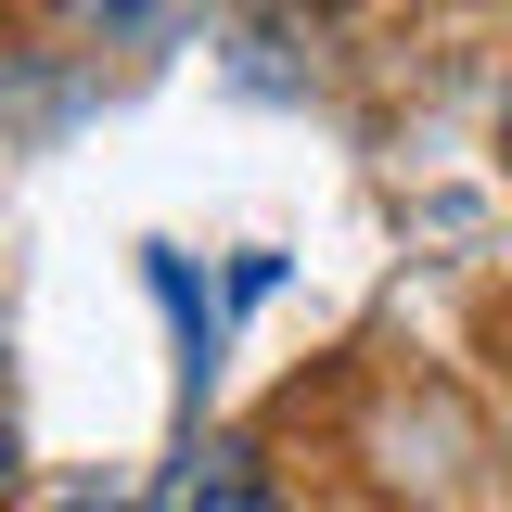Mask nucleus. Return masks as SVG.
I'll list each match as a JSON object with an SVG mask.
<instances>
[{
	"mask_svg": "<svg viewBox=\"0 0 512 512\" xmlns=\"http://www.w3.org/2000/svg\"><path fill=\"white\" fill-rule=\"evenodd\" d=\"M154 512H282V500L256 487L244 448H180V461H167V487H154Z\"/></svg>",
	"mask_w": 512,
	"mask_h": 512,
	"instance_id": "f257e3e1",
	"label": "nucleus"
},
{
	"mask_svg": "<svg viewBox=\"0 0 512 512\" xmlns=\"http://www.w3.org/2000/svg\"><path fill=\"white\" fill-rule=\"evenodd\" d=\"M64 512H116V500H64Z\"/></svg>",
	"mask_w": 512,
	"mask_h": 512,
	"instance_id": "7ed1b4c3",
	"label": "nucleus"
},
{
	"mask_svg": "<svg viewBox=\"0 0 512 512\" xmlns=\"http://www.w3.org/2000/svg\"><path fill=\"white\" fill-rule=\"evenodd\" d=\"M500 128H512V116H500Z\"/></svg>",
	"mask_w": 512,
	"mask_h": 512,
	"instance_id": "20e7f679",
	"label": "nucleus"
},
{
	"mask_svg": "<svg viewBox=\"0 0 512 512\" xmlns=\"http://www.w3.org/2000/svg\"><path fill=\"white\" fill-rule=\"evenodd\" d=\"M13 474H26V448H13V410H0V500H13Z\"/></svg>",
	"mask_w": 512,
	"mask_h": 512,
	"instance_id": "f03ea898",
	"label": "nucleus"
}]
</instances>
